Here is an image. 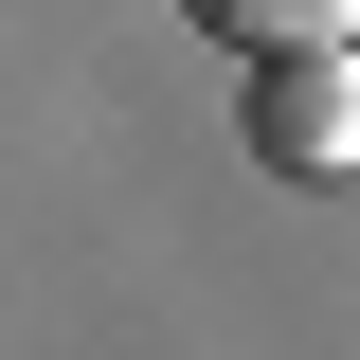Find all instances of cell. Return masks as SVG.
<instances>
[{
  "instance_id": "obj_2",
  "label": "cell",
  "mask_w": 360,
  "mask_h": 360,
  "mask_svg": "<svg viewBox=\"0 0 360 360\" xmlns=\"http://www.w3.org/2000/svg\"><path fill=\"white\" fill-rule=\"evenodd\" d=\"M198 37H234V54H324V37H360V0H180Z\"/></svg>"
},
{
  "instance_id": "obj_1",
  "label": "cell",
  "mask_w": 360,
  "mask_h": 360,
  "mask_svg": "<svg viewBox=\"0 0 360 360\" xmlns=\"http://www.w3.org/2000/svg\"><path fill=\"white\" fill-rule=\"evenodd\" d=\"M252 144H270L288 180H342V162H360V37L270 54V72H252Z\"/></svg>"
}]
</instances>
